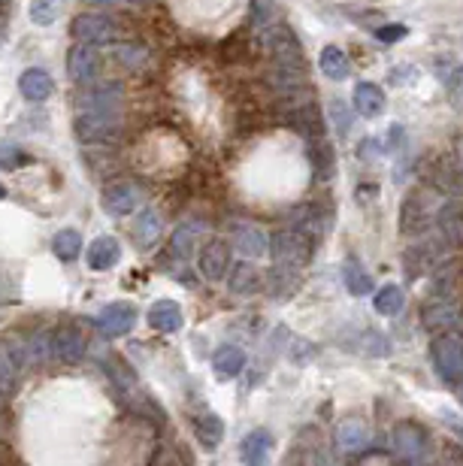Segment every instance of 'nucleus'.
Listing matches in <instances>:
<instances>
[{"label":"nucleus","mask_w":463,"mask_h":466,"mask_svg":"<svg viewBox=\"0 0 463 466\" xmlns=\"http://www.w3.org/2000/svg\"><path fill=\"white\" fill-rule=\"evenodd\" d=\"M430 358L436 367L439 379L451 388H458L463 382V336L454 330L433 333V345H430Z\"/></svg>","instance_id":"1"},{"label":"nucleus","mask_w":463,"mask_h":466,"mask_svg":"<svg viewBox=\"0 0 463 466\" xmlns=\"http://www.w3.org/2000/svg\"><path fill=\"white\" fill-rule=\"evenodd\" d=\"M270 251H273L276 266L300 270L309 261V255H312V242H309V233L300 231V227H285V231H279L270 240Z\"/></svg>","instance_id":"2"},{"label":"nucleus","mask_w":463,"mask_h":466,"mask_svg":"<svg viewBox=\"0 0 463 466\" xmlns=\"http://www.w3.org/2000/svg\"><path fill=\"white\" fill-rule=\"evenodd\" d=\"M394 451L396 457H403V461L409 463H421V461H430V433L424 430L421 424H415V421H400V424H394Z\"/></svg>","instance_id":"3"},{"label":"nucleus","mask_w":463,"mask_h":466,"mask_svg":"<svg viewBox=\"0 0 463 466\" xmlns=\"http://www.w3.org/2000/svg\"><path fill=\"white\" fill-rule=\"evenodd\" d=\"M421 321L428 333H443L454 330L460 321V309L454 303L451 294H433V300L421 309Z\"/></svg>","instance_id":"4"},{"label":"nucleus","mask_w":463,"mask_h":466,"mask_svg":"<svg viewBox=\"0 0 463 466\" xmlns=\"http://www.w3.org/2000/svg\"><path fill=\"white\" fill-rule=\"evenodd\" d=\"M430 221H433V209L428 203V194H424V191H409L400 209V231L406 236H421L430 227Z\"/></svg>","instance_id":"5"},{"label":"nucleus","mask_w":463,"mask_h":466,"mask_svg":"<svg viewBox=\"0 0 463 466\" xmlns=\"http://www.w3.org/2000/svg\"><path fill=\"white\" fill-rule=\"evenodd\" d=\"M119 133L122 122L115 118V113H85L82 118H76V137L82 143H106Z\"/></svg>","instance_id":"6"},{"label":"nucleus","mask_w":463,"mask_h":466,"mask_svg":"<svg viewBox=\"0 0 463 466\" xmlns=\"http://www.w3.org/2000/svg\"><path fill=\"white\" fill-rule=\"evenodd\" d=\"M98 330L103 333L106 339H115V336H128L137 324V309L128 306V303H109L103 306L98 318H94Z\"/></svg>","instance_id":"7"},{"label":"nucleus","mask_w":463,"mask_h":466,"mask_svg":"<svg viewBox=\"0 0 463 466\" xmlns=\"http://www.w3.org/2000/svg\"><path fill=\"white\" fill-rule=\"evenodd\" d=\"M27 364V351L16 336H4L0 339V391L10 394L12 384H16L19 373Z\"/></svg>","instance_id":"8"},{"label":"nucleus","mask_w":463,"mask_h":466,"mask_svg":"<svg viewBox=\"0 0 463 466\" xmlns=\"http://www.w3.org/2000/svg\"><path fill=\"white\" fill-rule=\"evenodd\" d=\"M139 203H143V191H139V185L134 182H115L103 191V209L115 218H124V216H130V212H137Z\"/></svg>","instance_id":"9"},{"label":"nucleus","mask_w":463,"mask_h":466,"mask_svg":"<svg viewBox=\"0 0 463 466\" xmlns=\"http://www.w3.org/2000/svg\"><path fill=\"white\" fill-rule=\"evenodd\" d=\"M49 351L51 358H58L61 364H79L85 354V336L76 328H58L49 333Z\"/></svg>","instance_id":"10"},{"label":"nucleus","mask_w":463,"mask_h":466,"mask_svg":"<svg viewBox=\"0 0 463 466\" xmlns=\"http://www.w3.org/2000/svg\"><path fill=\"white\" fill-rule=\"evenodd\" d=\"M270 49L276 55V64H288V67H303V46L294 36L288 25H276L270 31Z\"/></svg>","instance_id":"11"},{"label":"nucleus","mask_w":463,"mask_h":466,"mask_svg":"<svg viewBox=\"0 0 463 466\" xmlns=\"http://www.w3.org/2000/svg\"><path fill=\"white\" fill-rule=\"evenodd\" d=\"M115 34H119V25L106 16H79L73 21V36L88 43V46H94V43H109Z\"/></svg>","instance_id":"12"},{"label":"nucleus","mask_w":463,"mask_h":466,"mask_svg":"<svg viewBox=\"0 0 463 466\" xmlns=\"http://www.w3.org/2000/svg\"><path fill=\"white\" fill-rule=\"evenodd\" d=\"M100 70V55L94 51L88 43H82V46L70 49L67 55V73L73 83H91L94 76H98Z\"/></svg>","instance_id":"13"},{"label":"nucleus","mask_w":463,"mask_h":466,"mask_svg":"<svg viewBox=\"0 0 463 466\" xmlns=\"http://www.w3.org/2000/svg\"><path fill=\"white\" fill-rule=\"evenodd\" d=\"M122 85H98L79 98V109L82 113H115L122 103Z\"/></svg>","instance_id":"14"},{"label":"nucleus","mask_w":463,"mask_h":466,"mask_svg":"<svg viewBox=\"0 0 463 466\" xmlns=\"http://www.w3.org/2000/svg\"><path fill=\"white\" fill-rule=\"evenodd\" d=\"M227 264H231V249H227L222 240H209L200 249V272L206 279H212V282L224 279Z\"/></svg>","instance_id":"15"},{"label":"nucleus","mask_w":463,"mask_h":466,"mask_svg":"<svg viewBox=\"0 0 463 466\" xmlns=\"http://www.w3.org/2000/svg\"><path fill=\"white\" fill-rule=\"evenodd\" d=\"M122 257V242L115 236H98L88 246V266L91 270H113Z\"/></svg>","instance_id":"16"},{"label":"nucleus","mask_w":463,"mask_h":466,"mask_svg":"<svg viewBox=\"0 0 463 466\" xmlns=\"http://www.w3.org/2000/svg\"><path fill=\"white\" fill-rule=\"evenodd\" d=\"M366 446H370V436H366L364 421H345V424H340V430H336V451L340 454L355 457Z\"/></svg>","instance_id":"17"},{"label":"nucleus","mask_w":463,"mask_h":466,"mask_svg":"<svg viewBox=\"0 0 463 466\" xmlns=\"http://www.w3.org/2000/svg\"><path fill=\"white\" fill-rule=\"evenodd\" d=\"M19 91L25 94L27 100L43 103L51 91H55V83H51V76H49L46 70H40V67H31V70L21 73V79H19Z\"/></svg>","instance_id":"18"},{"label":"nucleus","mask_w":463,"mask_h":466,"mask_svg":"<svg viewBox=\"0 0 463 466\" xmlns=\"http://www.w3.org/2000/svg\"><path fill=\"white\" fill-rule=\"evenodd\" d=\"M233 240H237V249L246 257H263L270 251V240L263 236V231H261V227H255V225H248V221L237 225Z\"/></svg>","instance_id":"19"},{"label":"nucleus","mask_w":463,"mask_h":466,"mask_svg":"<svg viewBox=\"0 0 463 466\" xmlns=\"http://www.w3.org/2000/svg\"><path fill=\"white\" fill-rule=\"evenodd\" d=\"M261 285H263V276L255 264H237L231 279H227V288H231L237 297H252V294L261 291Z\"/></svg>","instance_id":"20"},{"label":"nucleus","mask_w":463,"mask_h":466,"mask_svg":"<svg viewBox=\"0 0 463 466\" xmlns=\"http://www.w3.org/2000/svg\"><path fill=\"white\" fill-rule=\"evenodd\" d=\"M149 324L154 330H161V333H176V330H182V309H179V303H173V300H158L154 306L149 309Z\"/></svg>","instance_id":"21"},{"label":"nucleus","mask_w":463,"mask_h":466,"mask_svg":"<svg viewBox=\"0 0 463 466\" xmlns=\"http://www.w3.org/2000/svg\"><path fill=\"white\" fill-rule=\"evenodd\" d=\"M306 143H309V158H312V167H315V173H318V179H330V176H334V149H330L325 130L306 137Z\"/></svg>","instance_id":"22"},{"label":"nucleus","mask_w":463,"mask_h":466,"mask_svg":"<svg viewBox=\"0 0 463 466\" xmlns=\"http://www.w3.org/2000/svg\"><path fill=\"white\" fill-rule=\"evenodd\" d=\"M385 91H381L379 85L373 83H360L355 88V109L364 118H379L381 113H385Z\"/></svg>","instance_id":"23"},{"label":"nucleus","mask_w":463,"mask_h":466,"mask_svg":"<svg viewBox=\"0 0 463 466\" xmlns=\"http://www.w3.org/2000/svg\"><path fill=\"white\" fill-rule=\"evenodd\" d=\"M212 369H216L218 379H233L246 369V351L237 349V345H222L212 354Z\"/></svg>","instance_id":"24"},{"label":"nucleus","mask_w":463,"mask_h":466,"mask_svg":"<svg viewBox=\"0 0 463 466\" xmlns=\"http://www.w3.org/2000/svg\"><path fill=\"white\" fill-rule=\"evenodd\" d=\"M318 67H321V73H325L327 79H334V83H342V79H349V73H351L349 55H345L340 46H325V49H321Z\"/></svg>","instance_id":"25"},{"label":"nucleus","mask_w":463,"mask_h":466,"mask_svg":"<svg viewBox=\"0 0 463 466\" xmlns=\"http://www.w3.org/2000/svg\"><path fill=\"white\" fill-rule=\"evenodd\" d=\"M194 436L206 451H216L218 442H222V436H224L222 418H218L216 412H206V415L194 418Z\"/></svg>","instance_id":"26"},{"label":"nucleus","mask_w":463,"mask_h":466,"mask_svg":"<svg viewBox=\"0 0 463 466\" xmlns=\"http://www.w3.org/2000/svg\"><path fill=\"white\" fill-rule=\"evenodd\" d=\"M270 448H273V436H270L267 430H255L242 439L239 454L246 463H263L270 457Z\"/></svg>","instance_id":"27"},{"label":"nucleus","mask_w":463,"mask_h":466,"mask_svg":"<svg viewBox=\"0 0 463 466\" xmlns=\"http://www.w3.org/2000/svg\"><path fill=\"white\" fill-rule=\"evenodd\" d=\"M161 231H164V225H161V216L154 209H145L143 216L137 218L134 225V240L139 249H152L154 242L161 240Z\"/></svg>","instance_id":"28"},{"label":"nucleus","mask_w":463,"mask_h":466,"mask_svg":"<svg viewBox=\"0 0 463 466\" xmlns=\"http://www.w3.org/2000/svg\"><path fill=\"white\" fill-rule=\"evenodd\" d=\"M439 227L445 242H463V209L458 203H445L439 209Z\"/></svg>","instance_id":"29"},{"label":"nucleus","mask_w":463,"mask_h":466,"mask_svg":"<svg viewBox=\"0 0 463 466\" xmlns=\"http://www.w3.org/2000/svg\"><path fill=\"white\" fill-rule=\"evenodd\" d=\"M373 306H376V312L381 315H396L406 306V294H403L400 285H381L376 297H373Z\"/></svg>","instance_id":"30"},{"label":"nucleus","mask_w":463,"mask_h":466,"mask_svg":"<svg viewBox=\"0 0 463 466\" xmlns=\"http://www.w3.org/2000/svg\"><path fill=\"white\" fill-rule=\"evenodd\" d=\"M303 67H288V64H276V70L270 73V85L279 88V91L291 94L303 85Z\"/></svg>","instance_id":"31"},{"label":"nucleus","mask_w":463,"mask_h":466,"mask_svg":"<svg viewBox=\"0 0 463 466\" xmlns=\"http://www.w3.org/2000/svg\"><path fill=\"white\" fill-rule=\"evenodd\" d=\"M200 231H203L200 225H182L179 231L173 233V255L182 257V261L194 255L197 242H200Z\"/></svg>","instance_id":"32"},{"label":"nucleus","mask_w":463,"mask_h":466,"mask_svg":"<svg viewBox=\"0 0 463 466\" xmlns=\"http://www.w3.org/2000/svg\"><path fill=\"white\" fill-rule=\"evenodd\" d=\"M342 279H345V288H349V291L355 294V297H366V294L373 291V279H370V272H366L357 261H349V264H345Z\"/></svg>","instance_id":"33"},{"label":"nucleus","mask_w":463,"mask_h":466,"mask_svg":"<svg viewBox=\"0 0 463 466\" xmlns=\"http://www.w3.org/2000/svg\"><path fill=\"white\" fill-rule=\"evenodd\" d=\"M51 249H55V255L61 257V261H73V257H79V251H82V236L76 231H58L55 240H51Z\"/></svg>","instance_id":"34"},{"label":"nucleus","mask_w":463,"mask_h":466,"mask_svg":"<svg viewBox=\"0 0 463 466\" xmlns=\"http://www.w3.org/2000/svg\"><path fill=\"white\" fill-rule=\"evenodd\" d=\"M64 0H31V21L34 25H51L61 12Z\"/></svg>","instance_id":"35"},{"label":"nucleus","mask_w":463,"mask_h":466,"mask_svg":"<svg viewBox=\"0 0 463 466\" xmlns=\"http://www.w3.org/2000/svg\"><path fill=\"white\" fill-rule=\"evenodd\" d=\"M276 16V0H252V25L263 28Z\"/></svg>","instance_id":"36"},{"label":"nucleus","mask_w":463,"mask_h":466,"mask_svg":"<svg viewBox=\"0 0 463 466\" xmlns=\"http://www.w3.org/2000/svg\"><path fill=\"white\" fill-rule=\"evenodd\" d=\"M115 58L124 67H139L145 61V49L143 46H115Z\"/></svg>","instance_id":"37"},{"label":"nucleus","mask_w":463,"mask_h":466,"mask_svg":"<svg viewBox=\"0 0 463 466\" xmlns=\"http://www.w3.org/2000/svg\"><path fill=\"white\" fill-rule=\"evenodd\" d=\"M409 31L403 25H388V28H381V31H376L379 40H385V43H394V40H403Z\"/></svg>","instance_id":"38"},{"label":"nucleus","mask_w":463,"mask_h":466,"mask_svg":"<svg viewBox=\"0 0 463 466\" xmlns=\"http://www.w3.org/2000/svg\"><path fill=\"white\" fill-rule=\"evenodd\" d=\"M88 6H115V4H128V0H82Z\"/></svg>","instance_id":"39"},{"label":"nucleus","mask_w":463,"mask_h":466,"mask_svg":"<svg viewBox=\"0 0 463 466\" xmlns=\"http://www.w3.org/2000/svg\"><path fill=\"white\" fill-rule=\"evenodd\" d=\"M445 418H448V424H451L454 430H458V433L463 436V424H460V421H454V415H445Z\"/></svg>","instance_id":"40"},{"label":"nucleus","mask_w":463,"mask_h":466,"mask_svg":"<svg viewBox=\"0 0 463 466\" xmlns=\"http://www.w3.org/2000/svg\"><path fill=\"white\" fill-rule=\"evenodd\" d=\"M6 394H4V391H0V412H4V406H6V399H4Z\"/></svg>","instance_id":"41"},{"label":"nucleus","mask_w":463,"mask_h":466,"mask_svg":"<svg viewBox=\"0 0 463 466\" xmlns=\"http://www.w3.org/2000/svg\"><path fill=\"white\" fill-rule=\"evenodd\" d=\"M6 4H10V0H0V12H4V10H6Z\"/></svg>","instance_id":"42"},{"label":"nucleus","mask_w":463,"mask_h":466,"mask_svg":"<svg viewBox=\"0 0 463 466\" xmlns=\"http://www.w3.org/2000/svg\"><path fill=\"white\" fill-rule=\"evenodd\" d=\"M458 391H460V397H463V382H460V384H458Z\"/></svg>","instance_id":"43"},{"label":"nucleus","mask_w":463,"mask_h":466,"mask_svg":"<svg viewBox=\"0 0 463 466\" xmlns=\"http://www.w3.org/2000/svg\"><path fill=\"white\" fill-rule=\"evenodd\" d=\"M460 164H463V143H460Z\"/></svg>","instance_id":"44"}]
</instances>
